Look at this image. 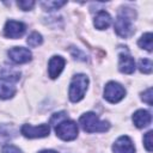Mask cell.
<instances>
[{
  "label": "cell",
  "instance_id": "cell-1",
  "mask_svg": "<svg viewBox=\"0 0 153 153\" xmlns=\"http://www.w3.org/2000/svg\"><path fill=\"white\" fill-rule=\"evenodd\" d=\"M79 123L86 133H103L110 128L109 122L100 121L94 112H86L81 115Z\"/></svg>",
  "mask_w": 153,
  "mask_h": 153
},
{
  "label": "cell",
  "instance_id": "cell-2",
  "mask_svg": "<svg viewBox=\"0 0 153 153\" xmlns=\"http://www.w3.org/2000/svg\"><path fill=\"white\" fill-rule=\"evenodd\" d=\"M129 10L130 8H124L123 11H121V13L117 16L115 20V26H114L115 31L122 38H128L134 33L133 23H131L133 13L129 14Z\"/></svg>",
  "mask_w": 153,
  "mask_h": 153
},
{
  "label": "cell",
  "instance_id": "cell-3",
  "mask_svg": "<svg viewBox=\"0 0 153 153\" xmlns=\"http://www.w3.org/2000/svg\"><path fill=\"white\" fill-rule=\"evenodd\" d=\"M88 86V78L85 74H76L73 76L71 85H69V99L73 103L81 100L85 96V92Z\"/></svg>",
  "mask_w": 153,
  "mask_h": 153
},
{
  "label": "cell",
  "instance_id": "cell-4",
  "mask_svg": "<svg viewBox=\"0 0 153 153\" xmlns=\"http://www.w3.org/2000/svg\"><path fill=\"white\" fill-rule=\"evenodd\" d=\"M55 133L61 140L72 141L78 136V124L74 121L63 120L55 126Z\"/></svg>",
  "mask_w": 153,
  "mask_h": 153
},
{
  "label": "cell",
  "instance_id": "cell-5",
  "mask_svg": "<svg viewBox=\"0 0 153 153\" xmlns=\"http://www.w3.org/2000/svg\"><path fill=\"white\" fill-rule=\"evenodd\" d=\"M19 80V74H8L0 78V99H10L16 94V82Z\"/></svg>",
  "mask_w": 153,
  "mask_h": 153
},
{
  "label": "cell",
  "instance_id": "cell-6",
  "mask_svg": "<svg viewBox=\"0 0 153 153\" xmlns=\"http://www.w3.org/2000/svg\"><path fill=\"white\" fill-rule=\"evenodd\" d=\"M124 87L116 81H109L104 87V98L110 103H118L124 98Z\"/></svg>",
  "mask_w": 153,
  "mask_h": 153
},
{
  "label": "cell",
  "instance_id": "cell-7",
  "mask_svg": "<svg viewBox=\"0 0 153 153\" xmlns=\"http://www.w3.org/2000/svg\"><path fill=\"white\" fill-rule=\"evenodd\" d=\"M20 133L27 139H37V137H45L50 133V128L48 124H39V126H31V124H23L20 128Z\"/></svg>",
  "mask_w": 153,
  "mask_h": 153
},
{
  "label": "cell",
  "instance_id": "cell-8",
  "mask_svg": "<svg viewBox=\"0 0 153 153\" xmlns=\"http://www.w3.org/2000/svg\"><path fill=\"white\" fill-rule=\"evenodd\" d=\"M7 55L10 60H12L14 63H26L31 60V51L27 48L24 47H13L7 51Z\"/></svg>",
  "mask_w": 153,
  "mask_h": 153
},
{
  "label": "cell",
  "instance_id": "cell-9",
  "mask_svg": "<svg viewBox=\"0 0 153 153\" xmlns=\"http://www.w3.org/2000/svg\"><path fill=\"white\" fill-rule=\"evenodd\" d=\"M25 29H26L25 27V24H23L22 22L8 20L5 24L4 33L8 38H19V37H22L24 35Z\"/></svg>",
  "mask_w": 153,
  "mask_h": 153
},
{
  "label": "cell",
  "instance_id": "cell-10",
  "mask_svg": "<svg viewBox=\"0 0 153 153\" xmlns=\"http://www.w3.org/2000/svg\"><path fill=\"white\" fill-rule=\"evenodd\" d=\"M112 152L114 153H135V147L129 136L122 135L112 145Z\"/></svg>",
  "mask_w": 153,
  "mask_h": 153
},
{
  "label": "cell",
  "instance_id": "cell-11",
  "mask_svg": "<svg viewBox=\"0 0 153 153\" xmlns=\"http://www.w3.org/2000/svg\"><path fill=\"white\" fill-rule=\"evenodd\" d=\"M65 63H66V61H65L63 57L53 56L49 60V63H48V74H49V76L51 79H56L61 74V72L65 67Z\"/></svg>",
  "mask_w": 153,
  "mask_h": 153
},
{
  "label": "cell",
  "instance_id": "cell-12",
  "mask_svg": "<svg viewBox=\"0 0 153 153\" xmlns=\"http://www.w3.org/2000/svg\"><path fill=\"white\" fill-rule=\"evenodd\" d=\"M118 69L124 74H131L135 71V61L134 59L128 54V51L120 54L118 60Z\"/></svg>",
  "mask_w": 153,
  "mask_h": 153
},
{
  "label": "cell",
  "instance_id": "cell-13",
  "mask_svg": "<svg viewBox=\"0 0 153 153\" xmlns=\"http://www.w3.org/2000/svg\"><path fill=\"white\" fill-rule=\"evenodd\" d=\"M151 121H152L151 114L146 110H137L133 115V122L136 128H145L151 124Z\"/></svg>",
  "mask_w": 153,
  "mask_h": 153
},
{
  "label": "cell",
  "instance_id": "cell-14",
  "mask_svg": "<svg viewBox=\"0 0 153 153\" xmlns=\"http://www.w3.org/2000/svg\"><path fill=\"white\" fill-rule=\"evenodd\" d=\"M93 24H94L96 29L104 30V29L109 27V25L111 24V17L106 11H99L94 17Z\"/></svg>",
  "mask_w": 153,
  "mask_h": 153
},
{
  "label": "cell",
  "instance_id": "cell-15",
  "mask_svg": "<svg viewBox=\"0 0 153 153\" xmlns=\"http://www.w3.org/2000/svg\"><path fill=\"white\" fill-rule=\"evenodd\" d=\"M137 44L140 48L146 49L147 51H152V33L146 32L141 36V38L137 41Z\"/></svg>",
  "mask_w": 153,
  "mask_h": 153
},
{
  "label": "cell",
  "instance_id": "cell-16",
  "mask_svg": "<svg viewBox=\"0 0 153 153\" xmlns=\"http://www.w3.org/2000/svg\"><path fill=\"white\" fill-rule=\"evenodd\" d=\"M26 42H27V44H29L30 47L35 48V47H38V45L42 44L43 38H42V35H41V33H38V32H32L31 35L27 36Z\"/></svg>",
  "mask_w": 153,
  "mask_h": 153
},
{
  "label": "cell",
  "instance_id": "cell-17",
  "mask_svg": "<svg viewBox=\"0 0 153 153\" xmlns=\"http://www.w3.org/2000/svg\"><path fill=\"white\" fill-rule=\"evenodd\" d=\"M139 69H140V72H142L145 74H151L152 69H153L152 61L148 59H141L139 61Z\"/></svg>",
  "mask_w": 153,
  "mask_h": 153
},
{
  "label": "cell",
  "instance_id": "cell-18",
  "mask_svg": "<svg viewBox=\"0 0 153 153\" xmlns=\"http://www.w3.org/2000/svg\"><path fill=\"white\" fill-rule=\"evenodd\" d=\"M66 5V1H48V2H42V6L45 8V10H57L60 8L61 6Z\"/></svg>",
  "mask_w": 153,
  "mask_h": 153
},
{
  "label": "cell",
  "instance_id": "cell-19",
  "mask_svg": "<svg viewBox=\"0 0 153 153\" xmlns=\"http://www.w3.org/2000/svg\"><path fill=\"white\" fill-rule=\"evenodd\" d=\"M17 6L23 11H29L35 6V1L32 0H22L17 2Z\"/></svg>",
  "mask_w": 153,
  "mask_h": 153
},
{
  "label": "cell",
  "instance_id": "cell-20",
  "mask_svg": "<svg viewBox=\"0 0 153 153\" xmlns=\"http://www.w3.org/2000/svg\"><path fill=\"white\" fill-rule=\"evenodd\" d=\"M143 146H145V148L147 149L148 153L152 152V130H149V131H147L145 134V136H143Z\"/></svg>",
  "mask_w": 153,
  "mask_h": 153
},
{
  "label": "cell",
  "instance_id": "cell-21",
  "mask_svg": "<svg viewBox=\"0 0 153 153\" xmlns=\"http://www.w3.org/2000/svg\"><path fill=\"white\" fill-rule=\"evenodd\" d=\"M63 120H66V114H65V112L54 114V115H53V117L50 118V124L56 126V124H59V123H60L61 121H63Z\"/></svg>",
  "mask_w": 153,
  "mask_h": 153
},
{
  "label": "cell",
  "instance_id": "cell-22",
  "mask_svg": "<svg viewBox=\"0 0 153 153\" xmlns=\"http://www.w3.org/2000/svg\"><path fill=\"white\" fill-rule=\"evenodd\" d=\"M1 153H23V152L14 145H5L1 149Z\"/></svg>",
  "mask_w": 153,
  "mask_h": 153
},
{
  "label": "cell",
  "instance_id": "cell-23",
  "mask_svg": "<svg viewBox=\"0 0 153 153\" xmlns=\"http://www.w3.org/2000/svg\"><path fill=\"white\" fill-rule=\"evenodd\" d=\"M141 98H142V100L145 102V103H147L149 106H152V88L151 87H148L143 93H142V96H141Z\"/></svg>",
  "mask_w": 153,
  "mask_h": 153
},
{
  "label": "cell",
  "instance_id": "cell-24",
  "mask_svg": "<svg viewBox=\"0 0 153 153\" xmlns=\"http://www.w3.org/2000/svg\"><path fill=\"white\" fill-rule=\"evenodd\" d=\"M38 153H57V152L54 151V149H43V151H41Z\"/></svg>",
  "mask_w": 153,
  "mask_h": 153
}]
</instances>
